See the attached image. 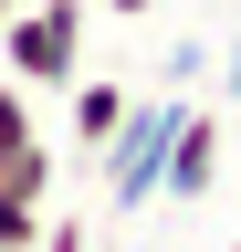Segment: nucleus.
Here are the masks:
<instances>
[{
  "instance_id": "obj_9",
  "label": "nucleus",
  "mask_w": 241,
  "mask_h": 252,
  "mask_svg": "<svg viewBox=\"0 0 241 252\" xmlns=\"http://www.w3.org/2000/svg\"><path fill=\"white\" fill-rule=\"evenodd\" d=\"M220 84H231V94H241V32H231V53H220Z\"/></svg>"
},
{
  "instance_id": "obj_3",
  "label": "nucleus",
  "mask_w": 241,
  "mask_h": 252,
  "mask_svg": "<svg viewBox=\"0 0 241 252\" xmlns=\"http://www.w3.org/2000/svg\"><path fill=\"white\" fill-rule=\"evenodd\" d=\"M220 189V126H210L199 105L178 116V137H168V168H158V200H210Z\"/></svg>"
},
{
  "instance_id": "obj_8",
  "label": "nucleus",
  "mask_w": 241,
  "mask_h": 252,
  "mask_svg": "<svg viewBox=\"0 0 241 252\" xmlns=\"http://www.w3.org/2000/svg\"><path fill=\"white\" fill-rule=\"evenodd\" d=\"M32 252H95V231H84L74 210H42V242H32Z\"/></svg>"
},
{
  "instance_id": "obj_11",
  "label": "nucleus",
  "mask_w": 241,
  "mask_h": 252,
  "mask_svg": "<svg viewBox=\"0 0 241 252\" xmlns=\"http://www.w3.org/2000/svg\"><path fill=\"white\" fill-rule=\"evenodd\" d=\"M11 11H21V0H0V21H11Z\"/></svg>"
},
{
  "instance_id": "obj_1",
  "label": "nucleus",
  "mask_w": 241,
  "mask_h": 252,
  "mask_svg": "<svg viewBox=\"0 0 241 252\" xmlns=\"http://www.w3.org/2000/svg\"><path fill=\"white\" fill-rule=\"evenodd\" d=\"M178 94H136L126 116H115V137L95 147L105 158V210H147L158 200V168H168V137H178Z\"/></svg>"
},
{
  "instance_id": "obj_10",
  "label": "nucleus",
  "mask_w": 241,
  "mask_h": 252,
  "mask_svg": "<svg viewBox=\"0 0 241 252\" xmlns=\"http://www.w3.org/2000/svg\"><path fill=\"white\" fill-rule=\"evenodd\" d=\"M105 11H115V21H147V11H158V0H105Z\"/></svg>"
},
{
  "instance_id": "obj_6",
  "label": "nucleus",
  "mask_w": 241,
  "mask_h": 252,
  "mask_svg": "<svg viewBox=\"0 0 241 252\" xmlns=\"http://www.w3.org/2000/svg\"><path fill=\"white\" fill-rule=\"evenodd\" d=\"M32 242H42V200L0 189V252H32Z\"/></svg>"
},
{
  "instance_id": "obj_4",
  "label": "nucleus",
  "mask_w": 241,
  "mask_h": 252,
  "mask_svg": "<svg viewBox=\"0 0 241 252\" xmlns=\"http://www.w3.org/2000/svg\"><path fill=\"white\" fill-rule=\"evenodd\" d=\"M126 105H136L126 84H74V147H105V137H115V116H126Z\"/></svg>"
},
{
  "instance_id": "obj_5",
  "label": "nucleus",
  "mask_w": 241,
  "mask_h": 252,
  "mask_svg": "<svg viewBox=\"0 0 241 252\" xmlns=\"http://www.w3.org/2000/svg\"><path fill=\"white\" fill-rule=\"evenodd\" d=\"M0 189H21V200H53V147L32 137L21 158H0Z\"/></svg>"
},
{
  "instance_id": "obj_7",
  "label": "nucleus",
  "mask_w": 241,
  "mask_h": 252,
  "mask_svg": "<svg viewBox=\"0 0 241 252\" xmlns=\"http://www.w3.org/2000/svg\"><path fill=\"white\" fill-rule=\"evenodd\" d=\"M42 126H32V105H21V84H0V158H21Z\"/></svg>"
},
{
  "instance_id": "obj_2",
  "label": "nucleus",
  "mask_w": 241,
  "mask_h": 252,
  "mask_svg": "<svg viewBox=\"0 0 241 252\" xmlns=\"http://www.w3.org/2000/svg\"><path fill=\"white\" fill-rule=\"evenodd\" d=\"M0 53H11V84H74L84 74V0H21L0 21Z\"/></svg>"
}]
</instances>
